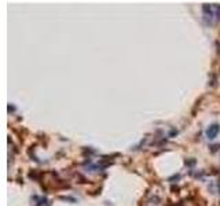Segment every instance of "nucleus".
<instances>
[{
    "label": "nucleus",
    "mask_w": 220,
    "mask_h": 206,
    "mask_svg": "<svg viewBox=\"0 0 220 206\" xmlns=\"http://www.w3.org/2000/svg\"><path fill=\"white\" fill-rule=\"evenodd\" d=\"M219 125H212V126H209V128H208V131H206V135H208V137H209V139H213V137L216 136V135H218V132H219Z\"/></svg>",
    "instance_id": "obj_1"
}]
</instances>
